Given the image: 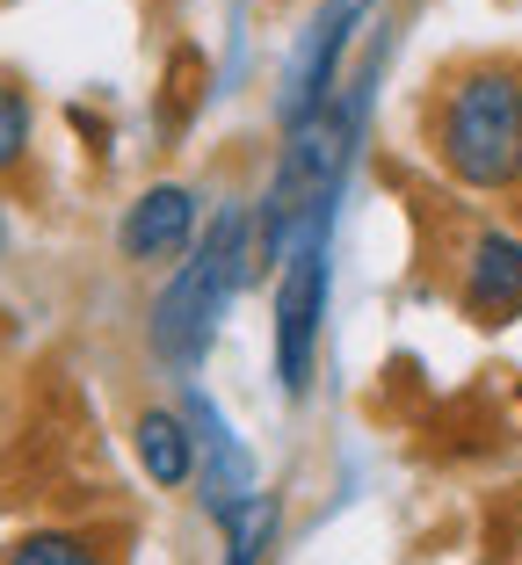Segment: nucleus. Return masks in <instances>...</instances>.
<instances>
[{"instance_id": "nucleus-1", "label": "nucleus", "mask_w": 522, "mask_h": 565, "mask_svg": "<svg viewBox=\"0 0 522 565\" xmlns=\"http://www.w3.org/2000/svg\"><path fill=\"white\" fill-rule=\"evenodd\" d=\"M254 276H262V233H254V211H247V203H225V211L203 225L196 254L168 268L160 298H152V312H146L152 363L189 377V370L203 363V349L219 341L225 305H233Z\"/></svg>"}, {"instance_id": "nucleus-2", "label": "nucleus", "mask_w": 522, "mask_h": 565, "mask_svg": "<svg viewBox=\"0 0 522 565\" xmlns=\"http://www.w3.org/2000/svg\"><path fill=\"white\" fill-rule=\"evenodd\" d=\"M436 160L465 189H515L522 182V73L515 66H472L436 95Z\"/></svg>"}, {"instance_id": "nucleus-3", "label": "nucleus", "mask_w": 522, "mask_h": 565, "mask_svg": "<svg viewBox=\"0 0 522 565\" xmlns=\"http://www.w3.org/2000/svg\"><path fill=\"white\" fill-rule=\"evenodd\" d=\"M327 233L334 225H305L284 254L276 276V384L290 399L312 392V363H320V319H327Z\"/></svg>"}, {"instance_id": "nucleus-4", "label": "nucleus", "mask_w": 522, "mask_h": 565, "mask_svg": "<svg viewBox=\"0 0 522 565\" xmlns=\"http://www.w3.org/2000/svg\"><path fill=\"white\" fill-rule=\"evenodd\" d=\"M371 15H377V0H320L305 15L298 44H290V73H284V124H305L312 109L334 102L341 58L355 51V36H363Z\"/></svg>"}, {"instance_id": "nucleus-5", "label": "nucleus", "mask_w": 522, "mask_h": 565, "mask_svg": "<svg viewBox=\"0 0 522 565\" xmlns=\"http://www.w3.org/2000/svg\"><path fill=\"white\" fill-rule=\"evenodd\" d=\"M182 420H189V435H196V508L225 530L254 500V457L203 392H182Z\"/></svg>"}, {"instance_id": "nucleus-6", "label": "nucleus", "mask_w": 522, "mask_h": 565, "mask_svg": "<svg viewBox=\"0 0 522 565\" xmlns=\"http://www.w3.org/2000/svg\"><path fill=\"white\" fill-rule=\"evenodd\" d=\"M196 239H203V196L189 182H152L146 196L124 211V225H117L124 262H138V268H174V262H189V254H196Z\"/></svg>"}, {"instance_id": "nucleus-7", "label": "nucleus", "mask_w": 522, "mask_h": 565, "mask_svg": "<svg viewBox=\"0 0 522 565\" xmlns=\"http://www.w3.org/2000/svg\"><path fill=\"white\" fill-rule=\"evenodd\" d=\"M465 312L479 327L522 319V239L515 233H479L465 254Z\"/></svg>"}, {"instance_id": "nucleus-8", "label": "nucleus", "mask_w": 522, "mask_h": 565, "mask_svg": "<svg viewBox=\"0 0 522 565\" xmlns=\"http://www.w3.org/2000/svg\"><path fill=\"white\" fill-rule=\"evenodd\" d=\"M131 449H138V465H146L152 486H168V493L196 486V435H189L182 406H146L131 420Z\"/></svg>"}, {"instance_id": "nucleus-9", "label": "nucleus", "mask_w": 522, "mask_h": 565, "mask_svg": "<svg viewBox=\"0 0 522 565\" xmlns=\"http://www.w3.org/2000/svg\"><path fill=\"white\" fill-rule=\"evenodd\" d=\"M276 493H254L233 522H225V565H262V551L276 544Z\"/></svg>"}, {"instance_id": "nucleus-10", "label": "nucleus", "mask_w": 522, "mask_h": 565, "mask_svg": "<svg viewBox=\"0 0 522 565\" xmlns=\"http://www.w3.org/2000/svg\"><path fill=\"white\" fill-rule=\"evenodd\" d=\"M8 565H109V558H102L81 530H30L8 551Z\"/></svg>"}, {"instance_id": "nucleus-11", "label": "nucleus", "mask_w": 522, "mask_h": 565, "mask_svg": "<svg viewBox=\"0 0 522 565\" xmlns=\"http://www.w3.org/2000/svg\"><path fill=\"white\" fill-rule=\"evenodd\" d=\"M22 160H30V95L0 81V174H15Z\"/></svg>"}, {"instance_id": "nucleus-12", "label": "nucleus", "mask_w": 522, "mask_h": 565, "mask_svg": "<svg viewBox=\"0 0 522 565\" xmlns=\"http://www.w3.org/2000/svg\"><path fill=\"white\" fill-rule=\"evenodd\" d=\"M0 247H8V217H0Z\"/></svg>"}]
</instances>
